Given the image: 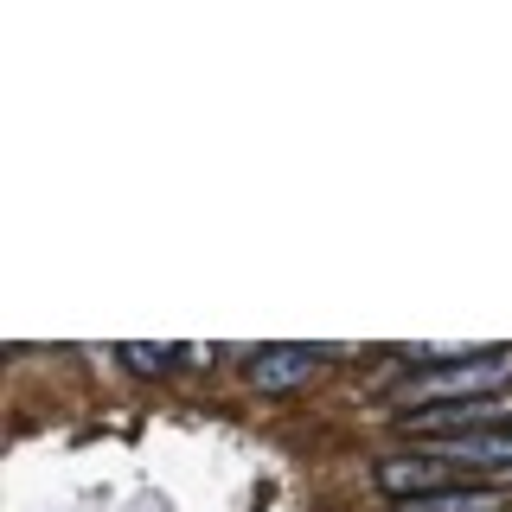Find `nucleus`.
Instances as JSON below:
<instances>
[{"mask_svg": "<svg viewBox=\"0 0 512 512\" xmlns=\"http://www.w3.org/2000/svg\"><path fill=\"white\" fill-rule=\"evenodd\" d=\"M397 512H506V493L500 487H442V493H423V500H404Z\"/></svg>", "mask_w": 512, "mask_h": 512, "instance_id": "6", "label": "nucleus"}, {"mask_svg": "<svg viewBox=\"0 0 512 512\" xmlns=\"http://www.w3.org/2000/svg\"><path fill=\"white\" fill-rule=\"evenodd\" d=\"M429 461H442L448 474H512V429H480V436H442L416 442Z\"/></svg>", "mask_w": 512, "mask_h": 512, "instance_id": "3", "label": "nucleus"}, {"mask_svg": "<svg viewBox=\"0 0 512 512\" xmlns=\"http://www.w3.org/2000/svg\"><path fill=\"white\" fill-rule=\"evenodd\" d=\"M122 365L128 372H141V378H160V372H173V359H180V346H148V340H122Z\"/></svg>", "mask_w": 512, "mask_h": 512, "instance_id": "7", "label": "nucleus"}, {"mask_svg": "<svg viewBox=\"0 0 512 512\" xmlns=\"http://www.w3.org/2000/svg\"><path fill=\"white\" fill-rule=\"evenodd\" d=\"M506 384H512V352L506 346L455 352V359H436V365H423L416 378H404V391H397V416H404V410H436V404L500 397Z\"/></svg>", "mask_w": 512, "mask_h": 512, "instance_id": "1", "label": "nucleus"}, {"mask_svg": "<svg viewBox=\"0 0 512 512\" xmlns=\"http://www.w3.org/2000/svg\"><path fill=\"white\" fill-rule=\"evenodd\" d=\"M410 442H442V436H480V429H512L506 397H474V404H436V410H404L397 416Z\"/></svg>", "mask_w": 512, "mask_h": 512, "instance_id": "2", "label": "nucleus"}, {"mask_svg": "<svg viewBox=\"0 0 512 512\" xmlns=\"http://www.w3.org/2000/svg\"><path fill=\"white\" fill-rule=\"evenodd\" d=\"M314 372H320V352L314 346H295V340L263 346L250 359V384H256V391H295V384H308Z\"/></svg>", "mask_w": 512, "mask_h": 512, "instance_id": "4", "label": "nucleus"}, {"mask_svg": "<svg viewBox=\"0 0 512 512\" xmlns=\"http://www.w3.org/2000/svg\"><path fill=\"white\" fill-rule=\"evenodd\" d=\"M378 487L404 506V500H423V493L455 487V474H448L442 461H429V455H391V461H378Z\"/></svg>", "mask_w": 512, "mask_h": 512, "instance_id": "5", "label": "nucleus"}]
</instances>
